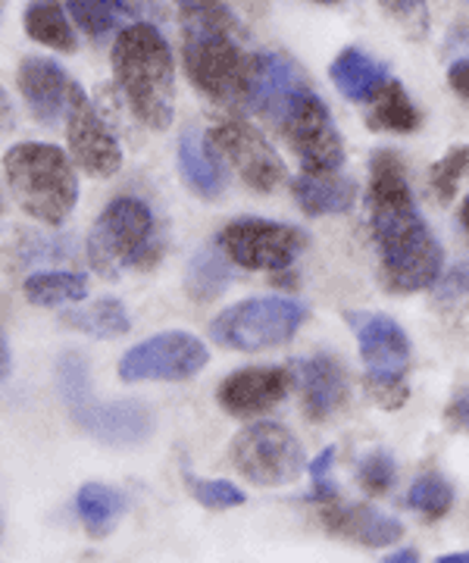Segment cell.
<instances>
[{
  "label": "cell",
  "instance_id": "obj_5",
  "mask_svg": "<svg viewBox=\"0 0 469 563\" xmlns=\"http://www.w3.org/2000/svg\"><path fill=\"white\" fill-rule=\"evenodd\" d=\"M157 257V222L138 198H116L88 235V263L103 279H120L125 269H147Z\"/></svg>",
  "mask_w": 469,
  "mask_h": 563
},
{
  "label": "cell",
  "instance_id": "obj_34",
  "mask_svg": "<svg viewBox=\"0 0 469 563\" xmlns=\"http://www.w3.org/2000/svg\"><path fill=\"white\" fill-rule=\"evenodd\" d=\"M188 488L210 510H235V507L245 504V492L238 485L225 483V479H194V476H188Z\"/></svg>",
  "mask_w": 469,
  "mask_h": 563
},
{
  "label": "cell",
  "instance_id": "obj_41",
  "mask_svg": "<svg viewBox=\"0 0 469 563\" xmlns=\"http://www.w3.org/2000/svg\"><path fill=\"white\" fill-rule=\"evenodd\" d=\"M382 563H420V554H416L413 548H404V551H394V554Z\"/></svg>",
  "mask_w": 469,
  "mask_h": 563
},
{
  "label": "cell",
  "instance_id": "obj_9",
  "mask_svg": "<svg viewBox=\"0 0 469 563\" xmlns=\"http://www.w3.org/2000/svg\"><path fill=\"white\" fill-rule=\"evenodd\" d=\"M232 466L250 485L279 488L291 485L306 466L304 448L298 435L279 422H250L245 426L228 448Z\"/></svg>",
  "mask_w": 469,
  "mask_h": 563
},
{
  "label": "cell",
  "instance_id": "obj_1",
  "mask_svg": "<svg viewBox=\"0 0 469 563\" xmlns=\"http://www.w3.org/2000/svg\"><path fill=\"white\" fill-rule=\"evenodd\" d=\"M369 229L379 247V269L388 291L413 295L426 291L442 279L445 254L423 220L413 188L407 181V166L382 147L369 161Z\"/></svg>",
  "mask_w": 469,
  "mask_h": 563
},
{
  "label": "cell",
  "instance_id": "obj_43",
  "mask_svg": "<svg viewBox=\"0 0 469 563\" xmlns=\"http://www.w3.org/2000/svg\"><path fill=\"white\" fill-rule=\"evenodd\" d=\"M460 220H464V225H467V232H469V198L464 201V210H460Z\"/></svg>",
  "mask_w": 469,
  "mask_h": 563
},
{
  "label": "cell",
  "instance_id": "obj_32",
  "mask_svg": "<svg viewBox=\"0 0 469 563\" xmlns=\"http://www.w3.org/2000/svg\"><path fill=\"white\" fill-rule=\"evenodd\" d=\"M394 476H398V466H394V457L388 454V451H369L364 461L357 463V483L360 488L372 495V498H379V495H386L388 488L394 485Z\"/></svg>",
  "mask_w": 469,
  "mask_h": 563
},
{
  "label": "cell",
  "instance_id": "obj_13",
  "mask_svg": "<svg viewBox=\"0 0 469 563\" xmlns=\"http://www.w3.org/2000/svg\"><path fill=\"white\" fill-rule=\"evenodd\" d=\"M206 139L216 147V154L242 176L247 188L269 195L286 181V163L257 125L242 120L220 122L206 132Z\"/></svg>",
  "mask_w": 469,
  "mask_h": 563
},
{
  "label": "cell",
  "instance_id": "obj_15",
  "mask_svg": "<svg viewBox=\"0 0 469 563\" xmlns=\"http://www.w3.org/2000/svg\"><path fill=\"white\" fill-rule=\"evenodd\" d=\"M306 79L301 73V66L279 54V51H266V54H254L250 57V76H247L245 88V103L260 113L264 120H269L272 125L282 120L291 101L298 95H304Z\"/></svg>",
  "mask_w": 469,
  "mask_h": 563
},
{
  "label": "cell",
  "instance_id": "obj_25",
  "mask_svg": "<svg viewBox=\"0 0 469 563\" xmlns=\"http://www.w3.org/2000/svg\"><path fill=\"white\" fill-rule=\"evenodd\" d=\"M25 32L29 38L38 41L51 51H60V54H72L76 51V32H72V22L66 20L60 0H32L25 7Z\"/></svg>",
  "mask_w": 469,
  "mask_h": 563
},
{
  "label": "cell",
  "instance_id": "obj_42",
  "mask_svg": "<svg viewBox=\"0 0 469 563\" xmlns=\"http://www.w3.org/2000/svg\"><path fill=\"white\" fill-rule=\"evenodd\" d=\"M435 563H469V551H457V554H445V558H438Z\"/></svg>",
  "mask_w": 469,
  "mask_h": 563
},
{
  "label": "cell",
  "instance_id": "obj_7",
  "mask_svg": "<svg viewBox=\"0 0 469 563\" xmlns=\"http://www.w3.org/2000/svg\"><path fill=\"white\" fill-rule=\"evenodd\" d=\"M360 357L367 366L364 388L372 404L398 410L407 404V369H410V339L401 322L386 313H350Z\"/></svg>",
  "mask_w": 469,
  "mask_h": 563
},
{
  "label": "cell",
  "instance_id": "obj_30",
  "mask_svg": "<svg viewBox=\"0 0 469 563\" xmlns=\"http://www.w3.org/2000/svg\"><path fill=\"white\" fill-rule=\"evenodd\" d=\"M407 504L416 514H423L426 520H442V517H448L450 507H454V488L442 473L428 470L410 485Z\"/></svg>",
  "mask_w": 469,
  "mask_h": 563
},
{
  "label": "cell",
  "instance_id": "obj_38",
  "mask_svg": "<svg viewBox=\"0 0 469 563\" xmlns=\"http://www.w3.org/2000/svg\"><path fill=\"white\" fill-rule=\"evenodd\" d=\"M448 85L469 103V57H464V60H457L454 66H450Z\"/></svg>",
  "mask_w": 469,
  "mask_h": 563
},
{
  "label": "cell",
  "instance_id": "obj_6",
  "mask_svg": "<svg viewBox=\"0 0 469 563\" xmlns=\"http://www.w3.org/2000/svg\"><path fill=\"white\" fill-rule=\"evenodd\" d=\"M57 376H60V395L69 417L76 420V426H82L91 439L125 448V444H142L154 432V417L147 413L144 404H103L94 398L91 383H88V363L82 354H76V351L63 354Z\"/></svg>",
  "mask_w": 469,
  "mask_h": 563
},
{
  "label": "cell",
  "instance_id": "obj_22",
  "mask_svg": "<svg viewBox=\"0 0 469 563\" xmlns=\"http://www.w3.org/2000/svg\"><path fill=\"white\" fill-rule=\"evenodd\" d=\"M294 201L306 217H335L354 207L357 185L342 173H304L291 181Z\"/></svg>",
  "mask_w": 469,
  "mask_h": 563
},
{
  "label": "cell",
  "instance_id": "obj_16",
  "mask_svg": "<svg viewBox=\"0 0 469 563\" xmlns=\"http://www.w3.org/2000/svg\"><path fill=\"white\" fill-rule=\"evenodd\" d=\"M288 388H291L288 366H247L225 376L216 388V401L225 413L250 420L286 401Z\"/></svg>",
  "mask_w": 469,
  "mask_h": 563
},
{
  "label": "cell",
  "instance_id": "obj_31",
  "mask_svg": "<svg viewBox=\"0 0 469 563\" xmlns=\"http://www.w3.org/2000/svg\"><path fill=\"white\" fill-rule=\"evenodd\" d=\"M469 173V144H454L442 161L432 163L428 169V188L438 203H450L457 195V185Z\"/></svg>",
  "mask_w": 469,
  "mask_h": 563
},
{
  "label": "cell",
  "instance_id": "obj_18",
  "mask_svg": "<svg viewBox=\"0 0 469 563\" xmlns=\"http://www.w3.org/2000/svg\"><path fill=\"white\" fill-rule=\"evenodd\" d=\"M320 523L326 526V532L347 539L364 548H388V544L401 542L404 526L394 517H388L382 510H376L372 504H347L338 495L332 501L320 504Z\"/></svg>",
  "mask_w": 469,
  "mask_h": 563
},
{
  "label": "cell",
  "instance_id": "obj_36",
  "mask_svg": "<svg viewBox=\"0 0 469 563\" xmlns=\"http://www.w3.org/2000/svg\"><path fill=\"white\" fill-rule=\"evenodd\" d=\"M445 422L454 432H469V388H457L445 407Z\"/></svg>",
  "mask_w": 469,
  "mask_h": 563
},
{
  "label": "cell",
  "instance_id": "obj_11",
  "mask_svg": "<svg viewBox=\"0 0 469 563\" xmlns=\"http://www.w3.org/2000/svg\"><path fill=\"white\" fill-rule=\"evenodd\" d=\"M276 129L286 135L288 147L304 163L306 173H338L345 163V144L332 122L328 107L310 88L298 95L291 107L276 122Z\"/></svg>",
  "mask_w": 469,
  "mask_h": 563
},
{
  "label": "cell",
  "instance_id": "obj_26",
  "mask_svg": "<svg viewBox=\"0 0 469 563\" xmlns=\"http://www.w3.org/2000/svg\"><path fill=\"white\" fill-rule=\"evenodd\" d=\"M125 507H129L125 495L101 483L82 485L79 495H76V510L82 517L88 536H94V539H103V536L113 532V526L123 520Z\"/></svg>",
  "mask_w": 469,
  "mask_h": 563
},
{
  "label": "cell",
  "instance_id": "obj_24",
  "mask_svg": "<svg viewBox=\"0 0 469 563\" xmlns=\"http://www.w3.org/2000/svg\"><path fill=\"white\" fill-rule=\"evenodd\" d=\"M328 76H332L335 88L345 95L347 101L367 103L388 81V69L382 63L372 60L369 54H364L360 47H347L335 57Z\"/></svg>",
  "mask_w": 469,
  "mask_h": 563
},
{
  "label": "cell",
  "instance_id": "obj_40",
  "mask_svg": "<svg viewBox=\"0 0 469 563\" xmlns=\"http://www.w3.org/2000/svg\"><path fill=\"white\" fill-rule=\"evenodd\" d=\"M10 376V347H7V339H3V332H0V383Z\"/></svg>",
  "mask_w": 469,
  "mask_h": 563
},
{
  "label": "cell",
  "instance_id": "obj_3",
  "mask_svg": "<svg viewBox=\"0 0 469 563\" xmlns=\"http://www.w3.org/2000/svg\"><path fill=\"white\" fill-rule=\"evenodd\" d=\"M113 76L147 129H166L176 110V63L154 22H132L113 44Z\"/></svg>",
  "mask_w": 469,
  "mask_h": 563
},
{
  "label": "cell",
  "instance_id": "obj_21",
  "mask_svg": "<svg viewBox=\"0 0 469 563\" xmlns=\"http://www.w3.org/2000/svg\"><path fill=\"white\" fill-rule=\"evenodd\" d=\"M179 169H182L185 185L204 201H216L225 191L223 157L210 144L206 132L185 129L179 139Z\"/></svg>",
  "mask_w": 469,
  "mask_h": 563
},
{
  "label": "cell",
  "instance_id": "obj_19",
  "mask_svg": "<svg viewBox=\"0 0 469 563\" xmlns=\"http://www.w3.org/2000/svg\"><path fill=\"white\" fill-rule=\"evenodd\" d=\"M20 91L32 117L44 125H57L66 117V101H69V88L72 79L66 76V69L57 66L47 57H25L20 63Z\"/></svg>",
  "mask_w": 469,
  "mask_h": 563
},
{
  "label": "cell",
  "instance_id": "obj_14",
  "mask_svg": "<svg viewBox=\"0 0 469 563\" xmlns=\"http://www.w3.org/2000/svg\"><path fill=\"white\" fill-rule=\"evenodd\" d=\"M66 141L76 163L82 166L88 176H116L123 166V151L120 141L113 139V132L107 129V122L98 117V110L85 98V91L72 81L69 88V101H66Z\"/></svg>",
  "mask_w": 469,
  "mask_h": 563
},
{
  "label": "cell",
  "instance_id": "obj_28",
  "mask_svg": "<svg viewBox=\"0 0 469 563\" xmlns=\"http://www.w3.org/2000/svg\"><path fill=\"white\" fill-rule=\"evenodd\" d=\"M228 285H232V269H228L220 247H204L201 254L191 257L188 273H185V291L191 295V301H216V298H223Z\"/></svg>",
  "mask_w": 469,
  "mask_h": 563
},
{
  "label": "cell",
  "instance_id": "obj_33",
  "mask_svg": "<svg viewBox=\"0 0 469 563\" xmlns=\"http://www.w3.org/2000/svg\"><path fill=\"white\" fill-rule=\"evenodd\" d=\"M398 29L410 41H423L428 35V3L426 0H379Z\"/></svg>",
  "mask_w": 469,
  "mask_h": 563
},
{
  "label": "cell",
  "instance_id": "obj_20",
  "mask_svg": "<svg viewBox=\"0 0 469 563\" xmlns=\"http://www.w3.org/2000/svg\"><path fill=\"white\" fill-rule=\"evenodd\" d=\"M76 25L88 38L103 41L113 32H123L125 22H150V13L160 20L164 10L157 0H66Z\"/></svg>",
  "mask_w": 469,
  "mask_h": 563
},
{
  "label": "cell",
  "instance_id": "obj_12",
  "mask_svg": "<svg viewBox=\"0 0 469 563\" xmlns=\"http://www.w3.org/2000/svg\"><path fill=\"white\" fill-rule=\"evenodd\" d=\"M206 363H210V351L201 339L188 332H164L125 351L120 361V379L123 383H144V379L179 383L201 373Z\"/></svg>",
  "mask_w": 469,
  "mask_h": 563
},
{
  "label": "cell",
  "instance_id": "obj_4",
  "mask_svg": "<svg viewBox=\"0 0 469 563\" xmlns=\"http://www.w3.org/2000/svg\"><path fill=\"white\" fill-rule=\"evenodd\" d=\"M3 176L10 185V195L32 220L44 225H63L66 217L76 210L79 201V179L69 154L44 144L25 141L7 151Z\"/></svg>",
  "mask_w": 469,
  "mask_h": 563
},
{
  "label": "cell",
  "instance_id": "obj_8",
  "mask_svg": "<svg viewBox=\"0 0 469 563\" xmlns=\"http://www.w3.org/2000/svg\"><path fill=\"white\" fill-rule=\"evenodd\" d=\"M304 320V303L288 298H250L225 307L210 325V335L232 351H266L291 342Z\"/></svg>",
  "mask_w": 469,
  "mask_h": 563
},
{
  "label": "cell",
  "instance_id": "obj_35",
  "mask_svg": "<svg viewBox=\"0 0 469 563\" xmlns=\"http://www.w3.org/2000/svg\"><path fill=\"white\" fill-rule=\"evenodd\" d=\"M332 466H335V448H326L316 461L310 463V476H313V492H310V501L323 504L332 501L338 495V488L332 483Z\"/></svg>",
  "mask_w": 469,
  "mask_h": 563
},
{
  "label": "cell",
  "instance_id": "obj_39",
  "mask_svg": "<svg viewBox=\"0 0 469 563\" xmlns=\"http://www.w3.org/2000/svg\"><path fill=\"white\" fill-rule=\"evenodd\" d=\"M16 125V113H13V103L7 98V91L0 88V132H10Z\"/></svg>",
  "mask_w": 469,
  "mask_h": 563
},
{
  "label": "cell",
  "instance_id": "obj_23",
  "mask_svg": "<svg viewBox=\"0 0 469 563\" xmlns=\"http://www.w3.org/2000/svg\"><path fill=\"white\" fill-rule=\"evenodd\" d=\"M367 125L372 132H391V135H410L423 125L420 107L410 101L407 88L401 81L388 79L372 98H369Z\"/></svg>",
  "mask_w": 469,
  "mask_h": 563
},
{
  "label": "cell",
  "instance_id": "obj_37",
  "mask_svg": "<svg viewBox=\"0 0 469 563\" xmlns=\"http://www.w3.org/2000/svg\"><path fill=\"white\" fill-rule=\"evenodd\" d=\"M442 301H469V266H460L450 273V279L445 282V291H442Z\"/></svg>",
  "mask_w": 469,
  "mask_h": 563
},
{
  "label": "cell",
  "instance_id": "obj_10",
  "mask_svg": "<svg viewBox=\"0 0 469 563\" xmlns=\"http://www.w3.org/2000/svg\"><path fill=\"white\" fill-rule=\"evenodd\" d=\"M304 244V232H298L294 225L260 220V217L232 220L220 232V251L228 261L264 273H286L301 257Z\"/></svg>",
  "mask_w": 469,
  "mask_h": 563
},
{
  "label": "cell",
  "instance_id": "obj_27",
  "mask_svg": "<svg viewBox=\"0 0 469 563\" xmlns=\"http://www.w3.org/2000/svg\"><path fill=\"white\" fill-rule=\"evenodd\" d=\"M25 301L35 307H63V303H79L88 295V279L82 273H69V269H42L32 273L22 282Z\"/></svg>",
  "mask_w": 469,
  "mask_h": 563
},
{
  "label": "cell",
  "instance_id": "obj_2",
  "mask_svg": "<svg viewBox=\"0 0 469 563\" xmlns=\"http://www.w3.org/2000/svg\"><path fill=\"white\" fill-rule=\"evenodd\" d=\"M182 22V57L191 85L216 103H245L250 57L242 22L223 0H176Z\"/></svg>",
  "mask_w": 469,
  "mask_h": 563
},
{
  "label": "cell",
  "instance_id": "obj_29",
  "mask_svg": "<svg viewBox=\"0 0 469 563\" xmlns=\"http://www.w3.org/2000/svg\"><path fill=\"white\" fill-rule=\"evenodd\" d=\"M63 322L76 332H85L91 339H120L132 329V320H129V310L116 298H101L91 307H82V310H72L66 313Z\"/></svg>",
  "mask_w": 469,
  "mask_h": 563
},
{
  "label": "cell",
  "instance_id": "obj_44",
  "mask_svg": "<svg viewBox=\"0 0 469 563\" xmlns=\"http://www.w3.org/2000/svg\"><path fill=\"white\" fill-rule=\"evenodd\" d=\"M320 3H335V0H320Z\"/></svg>",
  "mask_w": 469,
  "mask_h": 563
},
{
  "label": "cell",
  "instance_id": "obj_17",
  "mask_svg": "<svg viewBox=\"0 0 469 563\" xmlns=\"http://www.w3.org/2000/svg\"><path fill=\"white\" fill-rule=\"evenodd\" d=\"M288 369H291V383H298V391H301L306 420L326 422L345 407L347 373L335 357L316 354V357L294 361Z\"/></svg>",
  "mask_w": 469,
  "mask_h": 563
}]
</instances>
